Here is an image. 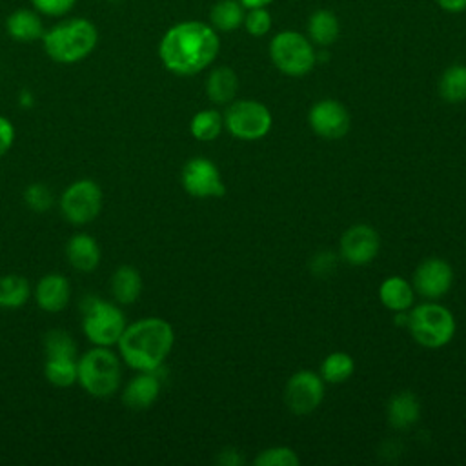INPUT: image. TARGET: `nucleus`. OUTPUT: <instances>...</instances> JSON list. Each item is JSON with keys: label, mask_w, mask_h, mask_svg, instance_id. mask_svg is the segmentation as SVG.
<instances>
[{"label": "nucleus", "mask_w": 466, "mask_h": 466, "mask_svg": "<svg viewBox=\"0 0 466 466\" xmlns=\"http://www.w3.org/2000/svg\"><path fill=\"white\" fill-rule=\"evenodd\" d=\"M379 299L384 308H388L395 313H402L413 306L415 288L406 279L393 275L380 282Z\"/></svg>", "instance_id": "aec40b11"}, {"label": "nucleus", "mask_w": 466, "mask_h": 466, "mask_svg": "<svg viewBox=\"0 0 466 466\" xmlns=\"http://www.w3.org/2000/svg\"><path fill=\"white\" fill-rule=\"evenodd\" d=\"M160 393V380L155 371H138L122 391V402L126 408L142 411L147 410Z\"/></svg>", "instance_id": "dca6fc26"}, {"label": "nucleus", "mask_w": 466, "mask_h": 466, "mask_svg": "<svg viewBox=\"0 0 466 466\" xmlns=\"http://www.w3.org/2000/svg\"><path fill=\"white\" fill-rule=\"evenodd\" d=\"M15 142V126L9 118L0 115V157H4Z\"/></svg>", "instance_id": "f704fd0d"}, {"label": "nucleus", "mask_w": 466, "mask_h": 466, "mask_svg": "<svg viewBox=\"0 0 466 466\" xmlns=\"http://www.w3.org/2000/svg\"><path fill=\"white\" fill-rule=\"evenodd\" d=\"M60 209L67 222L84 226L102 211V189L95 180L80 178L69 184L60 197Z\"/></svg>", "instance_id": "1a4fd4ad"}, {"label": "nucleus", "mask_w": 466, "mask_h": 466, "mask_svg": "<svg viewBox=\"0 0 466 466\" xmlns=\"http://www.w3.org/2000/svg\"><path fill=\"white\" fill-rule=\"evenodd\" d=\"M340 33V24L339 18L328 11V9H319L308 18V38L311 44L317 46H331Z\"/></svg>", "instance_id": "5701e85b"}, {"label": "nucleus", "mask_w": 466, "mask_h": 466, "mask_svg": "<svg viewBox=\"0 0 466 466\" xmlns=\"http://www.w3.org/2000/svg\"><path fill=\"white\" fill-rule=\"evenodd\" d=\"M437 4L448 13H462L466 11V0H437Z\"/></svg>", "instance_id": "e433bc0d"}, {"label": "nucleus", "mask_w": 466, "mask_h": 466, "mask_svg": "<svg viewBox=\"0 0 466 466\" xmlns=\"http://www.w3.org/2000/svg\"><path fill=\"white\" fill-rule=\"evenodd\" d=\"M66 255L69 264L84 273L96 269L100 264V248L96 240L87 233H78L69 238L66 246Z\"/></svg>", "instance_id": "a211bd4d"}, {"label": "nucleus", "mask_w": 466, "mask_h": 466, "mask_svg": "<svg viewBox=\"0 0 466 466\" xmlns=\"http://www.w3.org/2000/svg\"><path fill=\"white\" fill-rule=\"evenodd\" d=\"M44 375L56 388H69L76 382L75 355H46Z\"/></svg>", "instance_id": "b1692460"}, {"label": "nucleus", "mask_w": 466, "mask_h": 466, "mask_svg": "<svg viewBox=\"0 0 466 466\" xmlns=\"http://www.w3.org/2000/svg\"><path fill=\"white\" fill-rule=\"evenodd\" d=\"M44 53L56 64H76L98 44V29L86 16H62L40 38Z\"/></svg>", "instance_id": "7ed1b4c3"}, {"label": "nucleus", "mask_w": 466, "mask_h": 466, "mask_svg": "<svg viewBox=\"0 0 466 466\" xmlns=\"http://www.w3.org/2000/svg\"><path fill=\"white\" fill-rule=\"evenodd\" d=\"M24 200L33 211H47L53 206V193L44 184H31L24 189Z\"/></svg>", "instance_id": "473e14b6"}, {"label": "nucleus", "mask_w": 466, "mask_h": 466, "mask_svg": "<svg viewBox=\"0 0 466 466\" xmlns=\"http://www.w3.org/2000/svg\"><path fill=\"white\" fill-rule=\"evenodd\" d=\"M217 462L222 464V466H240L244 462L242 455L238 453V450L235 448H224L220 450L218 457H217Z\"/></svg>", "instance_id": "c9c22d12"}, {"label": "nucleus", "mask_w": 466, "mask_h": 466, "mask_svg": "<svg viewBox=\"0 0 466 466\" xmlns=\"http://www.w3.org/2000/svg\"><path fill=\"white\" fill-rule=\"evenodd\" d=\"M237 91H238V76L228 66L215 67L206 78V95L215 104L231 102Z\"/></svg>", "instance_id": "412c9836"}, {"label": "nucleus", "mask_w": 466, "mask_h": 466, "mask_svg": "<svg viewBox=\"0 0 466 466\" xmlns=\"http://www.w3.org/2000/svg\"><path fill=\"white\" fill-rule=\"evenodd\" d=\"M120 359L107 346H95L76 360V382L91 397H111L120 386Z\"/></svg>", "instance_id": "20e7f679"}, {"label": "nucleus", "mask_w": 466, "mask_h": 466, "mask_svg": "<svg viewBox=\"0 0 466 466\" xmlns=\"http://www.w3.org/2000/svg\"><path fill=\"white\" fill-rule=\"evenodd\" d=\"M222 116L228 133L240 140H258L269 133L273 124L269 109L257 100H235Z\"/></svg>", "instance_id": "6e6552de"}, {"label": "nucleus", "mask_w": 466, "mask_h": 466, "mask_svg": "<svg viewBox=\"0 0 466 466\" xmlns=\"http://www.w3.org/2000/svg\"><path fill=\"white\" fill-rule=\"evenodd\" d=\"M339 266V257L329 251V249H322V251H317L309 262H308V268H309V273L315 275L317 279H328L335 273Z\"/></svg>", "instance_id": "7c9ffc66"}, {"label": "nucleus", "mask_w": 466, "mask_h": 466, "mask_svg": "<svg viewBox=\"0 0 466 466\" xmlns=\"http://www.w3.org/2000/svg\"><path fill=\"white\" fill-rule=\"evenodd\" d=\"M244 5L238 0H218L209 11L211 27L217 31H235L244 24Z\"/></svg>", "instance_id": "393cba45"}, {"label": "nucleus", "mask_w": 466, "mask_h": 466, "mask_svg": "<svg viewBox=\"0 0 466 466\" xmlns=\"http://www.w3.org/2000/svg\"><path fill=\"white\" fill-rule=\"evenodd\" d=\"M224 127V116L217 109H202L189 122L191 137L200 142L215 140Z\"/></svg>", "instance_id": "cd10ccee"}, {"label": "nucleus", "mask_w": 466, "mask_h": 466, "mask_svg": "<svg viewBox=\"0 0 466 466\" xmlns=\"http://www.w3.org/2000/svg\"><path fill=\"white\" fill-rule=\"evenodd\" d=\"M439 95L450 104H461L466 100V66L453 64L444 69L439 78Z\"/></svg>", "instance_id": "a878e982"}, {"label": "nucleus", "mask_w": 466, "mask_h": 466, "mask_svg": "<svg viewBox=\"0 0 466 466\" xmlns=\"http://www.w3.org/2000/svg\"><path fill=\"white\" fill-rule=\"evenodd\" d=\"M308 124L315 135L337 140L350 131L351 120L344 104L335 98H322L309 107Z\"/></svg>", "instance_id": "f8f14e48"}, {"label": "nucleus", "mask_w": 466, "mask_h": 466, "mask_svg": "<svg viewBox=\"0 0 466 466\" xmlns=\"http://www.w3.org/2000/svg\"><path fill=\"white\" fill-rule=\"evenodd\" d=\"M269 56L275 67L288 76H304L317 64L311 40L297 31L277 33L269 42Z\"/></svg>", "instance_id": "0eeeda50"}, {"label": "nucleus", "mask_w": 466, "mask_h": 466, "mask_svg": "<svg viewBox=\"0 0 466 466\" xmlns=\"http://www.w3.org/2000/svg\"><path fill=\"white\" fill-rule=\"evenodd\" d=\"M453 284L451 266L439 257L422 260L413 271V288L426 299L444 297Z\"/></svg>", "instance_id": "4468645a"}, {"label": "nucleus", "mask_w": 466, "mask_h": 466, "mask_svg": "<svg viewBox=\"0 0 466 466\" xmlns=\"http://www.w3.org/2000/svg\"><path fill=\"white\" fill-rule=\"evenodd\" d=\"M406 328L415 342L424 348L437 350L453 339L455 319L448 308L435 302H426L408 309Z\"/></svg>", "instance_id": "39448f33"}, {"label": "nucleus", "mask_w": 466, "mask_h": 466, "mask_svg": "<svg viewBox=\"0 0 466 466\" xmlns=\"http://www.w3.org/2000/svg\"><path fill=\"white\" fill-rule=\"evenodd\" d=\"M244 27L251 36H264L271 29V15L266 7H251L244 15Z\"/></svg>", "instance_id": "2f4dec72"}, {"label": "nucleus", "mask_w": 466, "mask_h": 466, "mask_svg": "<svg viewBox=\"0 0 466 466\" xmlns=\"http://www.w3.org/2000/svg\"><path fill=\"white\" fill-rule=\"evenodd\" d=\"M31 297L29 280L22 275H4L0 279V308L18 309Z\"/></svg>", "instance_id": "bb28decb"}, {"label": "nucleus", "mask_w": 466, "mask_h": 466, "mask_svg": "<svg viewBox=\"0 0 466 466\" xmlns=\"http://www.w3.org/2000/svg\"><path fill=\"white\" fill-rule=\"evenodd\" d=\"M324 399V380L319 373L300 370L293 373L284 388V402L293 415H308Z\"/></svg>", "instance_id": "9b49d317"}, {"label": "nucleus", "mask_w": 466, "mask_h": 466, "mask_svg": "<svg viewBox=\"0 0 466 466\" xmlns=\"http://www.w3.org/2000/svg\"><path fill=\"white\" fill-rule=\"evenodd\" d=\"M142 291V277L133 266H120L111 277V295L118 304H133Z\"/></svg>", "instance_id": "4be33fe9"}, {"label": "nucleus", "mask_w": 466, "mask_h": 466, "mask_svg": "<svg viewBox=\"0 0 466 466\" xmlns=\"http://www.w3.org/2000/svg\"><path fill=\"white\" fill-rule=\"evenodd\" d=\"M182 187L195 198H218L226 195V184L218 167L206 157L189 158L180 173Z\"/></svg>", "instance_id": "9d476101"}, {"label": "nucleus", "mask_w": 466, "mask_h": 466, "mask_svg": "<svg viewBox=\"0 0 466 466\" xmlns=\"http://www.w3.org/2000/svg\"><path fill=\"white\" fill-rule=\"evenodd\" d=\"M244 7L251 9V7H266L268 4H271L273 0H238Z\"/></svg>", "instance_id": "4c0bfd02"}, {"label": "nucleus", "mask_w": 466, "mask_h": 466, "mask_svg": "<svg viewBox=\"0 0 466 466\" xmlns=\"http://www.w3.org/2000/svg\"><path fill=\"white\" fill-rule=\"evenodd\" d=\"M175 342L173 328L160 317H146L124 328L116 346L120 359L137 371H157Z\"/></svg>", "instance_id": "f03ea898"}, {"label": "nucleus", "mask_w": 466, "mask_h": 466, "mask_svg": "<svg viewBox=\"0 0 466 466\" xmlns=\"http://www.w3.org/2000/svg\"><path fill=\"white\" fill-rule=\"evenodd\" d=\"M380 248L379 233L368 224H355L348 228L339 242L340 257L351 266L370 264Z\"/></svg>", "instance_id": "ddd939ff"}, {"label": "nucleus", "mask_w": 466, "mask_h": 466, "mask_svg": "<svg viewBox=\"0 0 466 466\" xmlns=\"http://www.w3.org/2000/svg\"><path fill=\"white\" fill-rule=\"evenodd\" d=\"M44 31L42 15L33 7H18L5 18V33L15 42H36L42 38Z\"/></svg>", "instance_id": "f3484780"}, {"label": "nucleus", "mask_w": 466, "mask_h": 466, "mask_svg": "<svg viewBox=\"0 0 466 466\" xmlns=\"http://www.w3.org/2000/svg\"><path fill=\"white\" fill-rule=\"evenodd\" d=\"M220 40L211 24L184 20L171 25L158 42L162 66L178 76L204 71L218 55Z\"/></svg>", "instance_id": "f257e3e1"}, {"label": "nucleus", "mask_w": 466, "mask_h": 466, "mask_svg": "<svg viewBox=\"0 0 466 466\" xmlns=\"http://www.w3.org/2000/svg\"><path fill=\"white\" fill-rule=\"evenodd\" d=\"M299 462V455L288 446L266 448L253 461V464L257 466H297Z\"/></svg>", "instance_id": "c756f323"}, {"label": "nucleus", "mask_w": 466, "mask_h": 466, "mask_svg": "<svg viewBox=\"0 0 466 466\" xmlns=\"http://www.w3.org/2000/svg\"><path fill=\"white\" fill-rule=\"evenodd\" d=\"M82 331L87 340L95 346H107L118 342L126 324V317L122 309L96 297H87L82 300Z\"/></svg>", "instance_id": "423d86ee"}, {"label": "nucleus", "mask_w": 466, "mask_h": 466, "mask_svg": "<svg viewBox=\"0 0 466 466\" xmlns=\"http://www.w3.org/2000/svg\"><path fill=\"white\" fill-rule=\"evenodd\" d=\"M31 7L46 18H62L71 13L76 0H29Z\"/></svg>", "instance_id": "72a5a7b5"}, {"label": "nucleus", "mask_w": 466, "mask_h": 466, "mask_svg": "<svg viewBox=\"0 0 466 466\" xmlns=\"http://www.w3.org/2000/svg\"><path fill=\"white\" fill-rule=\"evenodd\" d=\"M355 371L353 359L344 351L329 353L320 364V377L328 384H340L348 380Z\"/></svg>", "instance_id": "c85d7f7f"}, {"label": "nucleus", "mask_w": 466, "mask_h": 466, "mask_svg": "<svg viewBox=\"0 0 466 466\" xmlns=\"http://www.w3.org/2000/svg\"><path fill=\"white\" fill-rule=\"evenodd\" d=\"M107 2H126V0H107Z\"/></svg>", "instance_id": "58836bf2"}, {"label": "nucleus", "mask_w": 466, "mask_h": 466, "mask_svg": "<svg viewBox=\"0 0 466 466\" xmlns=\"http://www.w3.org/2000/svg\"><path fill=\"white\" fill-rule=\"evenodd\" d=\"M388 422L395 430H408L420 419V404L411 391H399L388 400Z\"/></svg>", "instance_id": "6ab92c4d"}, {"label": "nucleus", "mask_w": 466, "mask_h": 466, "mask_svg": "<svg viewBox=\"0 0 466 466\" xmlns=\"http://www.w3.org/2000/svg\"><path fill=\"white\" fill-rule=\"evenodd\" d=\"M71 299L69 280L60 273L44 275L35 288V300L40 309L47 313L62 311Z\"/></svg>", "instance_id": "2eb2a0df"}]
</instances>
